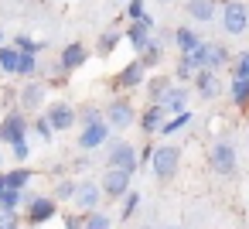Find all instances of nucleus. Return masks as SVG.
Wrapping results in <instances>:
<instances>
[{
	"label": "nucleus",
	"mask_w": 249,
	"mask_h": 229,
	"mask_svg": "<svg viewBox=\"0 0 249 229\" xmlns=\"http://www.w3.org/2000/svg\"><path fill=\"white\" fill-rule=\"evenodd\" d=\"M106 164H109V168H120V171L137 174V147H133V144H126V140H116V144L109 147V154H106Z\"/></svg>",
	"instance_id": "nucleus-8"
},
{
	"label": "nucleus",
	"mask_w": 249,
	"mask_h": 229,
	"mask_svg": "<svg viewBox=\"0 0 249 229\" xmlns=\"http://www.w3.org/2000/svg\"><path fill=\"white\" fill-rule=\"evenodd\" d=\"M4 41H7V31H4V28H0V45H4Z\"/></svg>",
	"instance_id": "nucleus-44"
},
{
	"label": "nucleus",
	"mask_w": 249,
	"mask_h": 229,
	"mask_svg": "<svg viewBox=\"0 0 249 229\" xmlns=\"http://www.w3.org/2000/svg\"><path fill=\"white\" fill-rule=\"evenodd\" d=\"M99 188H103V195H109V198H123V195L133 188V174H130V171H120V168H109V171L103 174Z\"/></svg>",
	"instance_id": "nucleus-9"
},
{
	"label": "nucleus",
	"mask_w": 249,
	"mask_h": 229,
	"mask_svg": "<svg viewBox=\"0 0 249 229\" xmlns=\"http://www.w3.org/2000/svg\"><path fill=\"white\" fill-rule=\"evenodd\" d=\"M28 120H24V113H7L4 120H0V144H18V140H24L28 137Z\"/></svg>",
	"instance_id": "nucleus-12"
},
{
	"label": "nucleus",
	"mask_w": 249,
	"mask_h": 229,
	"mask_svg": "<svg viewBox=\"0 0 249 229\" xmlns=\"http://www.w3.org/2000/svg\"><path fill=\"white\" fill-rule=\"evenodd\" d=\"M31 178H35V171H31V168H24V164H18V168H11V171L4 174V185H7V188H14V191H24Z\"/></svg>",
	"instance_id": "nucleus-23"
},
{
	"label": "nucleus",
	"mask_w": 249,
	"mask_h": 229,
	"mask_svg": "<svg viewBox=\"0 0 249 229\" xmlns=\"http://www.w3.org/2000/svg\"><path fill=\"white\" fill-rule=\"evenodd\" d=\"M208 164H212V171H215V174L229 178V174L235 171V164H239V157H235V147H232L229 140H218V144H212V151H208Z\"/></svg>",
	"instance_id": "nucleus-5"
},
{
	"label": "nucleus",
	"mask_w": 249,
	"mask_h": 229,
	"mask_svg": "<svg viewBox=\"0 0 249 229\" xmlns=\"http://www.w3.org/2000/svg\"><path fill=\"white\" fill-rule=\"evenodd\" d=\"M35 72H38V55H24V52H21V58H18V76L35 79Z\"/></svg>",
	"instance_id": "nucleus-33"
},
{
	"label": "nucleus",
	"mask_w": 249,
	"mask_h": 229,
	"mask_svg": "<svg viewBox=\"0 0 249 229\" xmlns=\"http://www.w3.org/2000/svg\"><path fill=\"white\" fill-rule=\"evenodd\" d=\"M75 185H79V181H58V188H55V202H72Z\"/></svg>",
	"instance_id": "nucleus-38"
},
{
	"label": "nucleus",
	"mask_w": 249,
	"mask_h": 229,
	"mask_svg": "<svg viewBox=\"0 0 249 229\" xmlns=\"http://www.w3.org/2000/svg\"><path fill=\"white\" fill-rule=\"evenodd\" d=\"M160 55H164V48H160V45L154 41V45H150V48H147V52L140 55V62H143V69H154V65L160 62Z\"/></svg>",
	"instance_id": "nucleus-36"
},
{
	"label": "nucleus",
	"mask_w": 249,
	"mask_h": 229,
	"mask_svg": "<svg viewBox=\"0 0 249 229\" xmlns=\"http://www.w3.org/2000/svg\"><path fill=\"white\" fill-rule=\"evenodd\" d=\"M140 202H143V195H140V191H133V188H130V191H126V195H123V212H120V215H123V219H130V215H133V212H137V209H140Z\"/></svg>",
	"instance_id": "nucleus-35"
},
{
	"label": "nucleus",
	"mask_w": 249,
	"mask_h": 229,
	"mask_svg": "<svg viewBox=\"0 0 249 229\" xmlns=\"http://www.w3.org/2000/svg\"><path fill=\"white\" fill-rule=\"evenodd\" d=\"M143 14H147L143 0H126V18H130V21H140Z\"/></svg>",
	"instance_id": "nucleus-42"
},
{
	"label": "nucleus",
	"mask_w": 249,
	"mask_h": 229,
	"mask_svg": "<svg viewBox=\"0 0 249 229\" xmlns=\"http://www.w3.org/2000/svg\"><path fill=\"white\" fill-rule=\"evenodd\" d=\"M198 72H201V69L191 62V55H181V58L174 62V79H178V82H191Z\"/></svg>",
	"instance_id": "nucleus-27"
},
{
	"label": "nucleus",
	"mask_w": 249,
	"mask_h": 229,
	"mask_svg": "<svg viewBox=\"0 0 249 229\" xmlns=\"http://www.w3.org/2000/svg\"><path fill=\"white\" fill-rule=\"evenodd\" d=\"M229 62H232V52H229L225 45H218V41H205V69L218 72V69H225Z\"/></svg>",
	"instance_id": "nucleus-19"
},
{
	"label": "nucleus",
	"mask_w": 249,
	"mask_h": 229,
	"mask_svg": "<svg viewBox=\"0 0 249 229\" xmlns=\"http://www.w3.org/2000/svg\"><path fill=\"white\" fill-rule=\"evenodd\" d=\"M150 157H154V144H143V147L137 151V168H147Z\"/></svg>",
	"instance_id": "nucleus-43"
},
{
	"label": "nucleus",
	"mask_w": 249,
	"mask_h": 229,
	"mask_svg": "<svg viewBox=\"0 0 249 229\" xmlns=\"http://www.w3.org/2000/svg\"><path fill=\"white\" fill-rule=\"evenodd\" d=\"M164 120H167V110H164V106H157V103H150L143 113H137V127H140L147 137H154V134L164 127Z\"/></svg>",
	"instance_id": "nucleus-18"
},
{
	"label": "nucleus",
	"mask_w": 249,
	"mask_h": 229,
	"mask_svg": "<svg viewBox=\"0 0 249 229\" xmlns=\"http://www.w3.org/2000/svg\"><path fill=\"white\" fill-rule=\"evenodd\" d=\"M82 229H113V219L106 215V212H86V222H82Z\"/></svg>",
	"instance_id": "nucleus-31"
},
{
	"label": "nucleus",
	"mask_w": 249,
	"mask_h": 229,
	"mask_svg": "<svg viewBox=\"0 0 249 229\" xmlns=\"http://www.w3.org/2000/svg\"><path fill=\"white\" fill-rule=\"evenodd\" d=\"M218 21H222V31L225 35H246L249 28V7L242 4V0H222L218 4Z\"/></svg>",
	"instance_id": "nucleus-1"
},
{
	"label": "nucleus",
	"mask_w": 249,
	"mask_h": 229,
	"mask_svg": "<svg viewBox=\"0 0 249 229\" xmlns=\"http://www.w3.org/2000/svg\"><path fill=\"white\" fill-rule=\"evenodd\" d=\"M191 120H195V113H191V110H184V113H174V116H167V120H164V127H160L157 134H160V137H174V134H178V130H184Z\"/></svg>",
	"instance_id": "nucleus-25"
},
{
	"label": "nucleus",
	"mask_w": 249,
	"mask_h": 229,
	"mask_svg": "<svg viewBox=\"0 0 249 229\" xmlns=\"http://www.w3.org/2000/svg\"><path fill=\"white\" fill-rule=\"evenodd\" d=\"M167 89H171V76H150V79L143 82V93L150 96V103H160Z\"/></svg>",
	"instance_id": "nucleus-24"
},
{
	"label": "nucleus",
	"mask_w": 249,
	"mask_h": 229,
	"mask_svg": "<svg viewBox=\"0 0 249 229\" xmlns=\"http://www.w3.org/2000/svg\"><path fill=\"white\" fill-rule=\"evenodd\" d=\"M191 86H195V93H198L201 99H218V96L225 93V86H222L218 72H212V69H201V72L191 79Z\"/></svg>",
	"instance_id": "nucleus-13"
},
{
	"label": "nucleus",
	"mask_w": 249,
	"mask_h": 229,
	"mask_svg": "<svg viewBox=\"0 0 249 229\" xmlns=\"http://www.w3.org/2000/svg\"><path fill=\"white\" fill-rule=\"evenodd\" d=\"M157 106H164V110H167V116H174V113H184V110H188V89H184V86H171Z\"/></svg>",
	"instance_id": "nucleus-20"
},
{
	"label": "nucleus",
	"mask_w": 249,
	"mask_h": 229,
	"mask_svg": "<svg viewBox=\"0 0 249 229\" xmlns=\"http://www.w3.org/2000/svg\"><path fill=\"white\" fill-rule=\"evenodd\" d=\"M160 229H181V226H160Z\"/></svg>",
	"instance_id": "nucleus-46"
},
{
	"label": "nucleus",
	"mask_w": 249,
	"mask_h": 229,
	"mask_svg": "<svg viewBox=\"0 0 249 229\" xmlns=\"http://www.w3.org/2000/svg\"><path fill=\"white\" fill-rule=\"evenodd\" d=\"M18 58H21V52L14 45H0V72L4 76H18Z\"/></svg>",
	"instance_id": "nucleus-26"
},
{
	"label": "nucleus",
	"mask_w": 249,
	"mask_h": 229,
	"mask_svg": "<svg viewBox=\"0 0 249 229\" xmlns=\"http://www.w3.org/2000/svg\"><path fill=\"white\" fill-rule=\"evenodd\" d=\"M120 41H123V31H120V28L103 31V35L96 38V55H99V58H109V55L120 48Z\"/></svg>",
	"instance_id": "nucleus-22"
},
{
	"label": "nucleus",
	"mask_w": 249,
	"mask_h": 229,
	"mask_svg": "<svg viewBox=\"0 0 249 229\" xmlns=\"http://www.w3.org/2000/svg\"><path fill=\"white\" fill-rule=\"evenodd\" d=\"M31 127H35V137H38V140H45V144L55 137V130L48 127V120H45V116H35V123H31Z\"/></svg>",
	"instance_id": "nucleus-37"
},
{
	"label": "nucleus",
	"mask_w": 249,
	"mask_h": 229,
	"mask_svg": "<svg viewBox=\"0 0 249 229\" xmlns=\"http://www.w3.org/2000/svg\"><path fill=\"white\" fill-rule=\"evenodd\" d=\"M14 48L24 52V55H41V52H45V41H35L31 35H18V38H14Z\"/></svg>",
	"instance_id": "nucleus-28"
},
{
	"label": "nucleus",
	"mask_w": 249,
	"mask_h": 229,
	"mask_svg": "<svg viewBox=\"0 0 249 229\" xmlns=\"http://www.w3.org/2000/svg\"><path fill=\"white\" fill-rule=\"evenodd\" d=\"M28 202V222L31 226H41V222H52L58 215V202L48 198V195H35V198H24Z\"/></svg>",
	"instance_id": "nucleus-10"
},
{
	"label": "nucleus",
	"mask_w": 249,
	"mask_h": 229,
	"mask_svg": "<svg viewBox=\"0 0 249 229\" xmlns=\"http://www.w3.org/2000/svg\"><path fill=\"white\" fill-rule=\"evenodd\" d=\"M0 229H21V215H18V212H4V209H0Z\"/></svg>",
	"instance_id": "nucleus-41"
},
{
	"label": "nucleus",
	"mask_w": 249,
	"mask_h": 229,
	"mask_svg": "<svg viewBox=\"0 0 249 229\" xmlns=\"http://www.w3.org/2000/svg\"><path fill=\"white\" fill-rule=\"evenodd\" d=\"M103 120H106L113 130H126V127L137 123V110H133V103H130L126 96H120V99H113V103L103 110Z\"/></svg>",
	"instance_id": "nucleus-4"
},
{
	"label": "nucleus",
	"mask_w": 249,
	"mask_h": 229,
	"mask_svg": "<svg viewBox=\"0 0 249 229\" xmlns=\"http://www.w3.org/2000/svg\"><path fill=\"white\" fill-rule=\"evenodd\" d=\"M229 69H232V79H246V82H249V48H246L239 58H232Z\"/></svg>",
	"instance_id": "nucleus-34"
},
{
	"label": "nucleus",
	"mask_w": 249,
	"mask_h": 229,
	"mask_svg": "<svg viewBox=\"0 0 249 229\" xmlns=\"http://www.w3.org/2000/svg\"><path fill=\"white\" fill-rule=\"evenodd\" d=\"M123 38H126V45H130L137 55H143V52L154 45V18L143 14L140 21H130L126 31H123Z\"/></svg>",
	"instance_id": "nucleus-2"
},
{
	"label": "nucleus",
	"mask_w": 249,
	"mask_h": 229,
	"mask_svg": "<svg viewBox=\"0 0 249 229\" xmlns=\"http://www.w3.org/2000/svg\"><path fill=\"white\" fill-rule=\"evenodd\" d=\"M109 140V123L103 120V123H89V127H82V134H79V147L82 151H96V147H103Z\"/></svg>",
	"instance_id": "nucleus-16"
},
{
	"label": "nucleus",
	"mask_w": 249,
	"mask_h": 229,
	"mask_svg": "<svg viewBox=\"0 0 249 229\" xmlns=\"http://www.w3.org/2000/svg\"><path fill=\"white\" fill-rule=\"evenodd\" d=\"M4 188H7V185H4V171H0V191H4Z\"/></svg>",
	"instance_id": "nucleus-45"
},
{
	"label": "nucleus",
	"mask_w": 249,
	"mask_h": 229,
	"mask_svg": "<svg viewBox=\"0 0 249 229\" xmlns=\"http://www.w3.org/2000/svg\"><path fill=\"white\" fill-rule=\"evenodd\" d=\"M99 202H103V188H99V181L89 178V181H79V185H75V195H72L75 212H96Z\"/></svg>",
	"instance_id": "nucleus-6"
},
{
	"label": "nucleus",
	"mask_w": 249,
	"mask_h": 229,
	"mask_svg": "<svg viewBox=\"0 0 249 229\" xmlns=\"http://www.w3.org/2000/svg\"><path fill=\"white\" fill-rule=\"evenodd\" d=\"M11 154H14V157L24 164V161L31 157V144H28V137H24V140H18V144H11Z\"/></svg>",
	"instance_id": "nucleus-39"
},
{
	"label": "nucleus",
	"mask_w": 249,
	"mask_h": 229,
	"mask_svg": "<svg viewBox=\"0 0 249 229\" xmlns=\"http://www.w3.org/2000/svg\"><path fill=\"white\" fill-rule=\"evenodd\" d=\"M229 96H232V103H235V106H249V82H246V79H232Z\"/></svg>",
	"instance_id": "nucleus-29"
},
{
	"label": "nucleus",
	"mask_w": 249,
	"mask_h": 229,
	"mask_svg": "<svg viewBox=\"0 0 249 229\" xmlns=\"http://www.w3.org/2000/svg\"><path fill=\"white\" fill-rule=\"evenodd\" d=\"M178 164H181V147L178 144H164V147H154V157H150V168L160 181L174 178L178 174Z\"/></svg>",
	"instance_id": "nucleus-3"
},
{
	"label": "nucleus",
	"mask_w": 249,
	"mask_h": 229,
	"mask_svg": "<svg viewBox=\"0 0 249 229\" xmlns=\"http://www.w3.org/2000/svg\"><path fill=\"white\" fill-rule=\"evenodd\" d=\"M147 82V69H143V62L140 58H133L130 65H123L120 72H116V79H113V89H123V93H130V89H140Z\"/></svg>",
	"instance_id": "nucleus-7"
},
{
	"label": "nucleus",
	"mask_w": 249,
	"mask_h": 229,
	"mask_svg": "<svg viewBox=\"0 0 249 229\" xmlns=\"http://www.w3.org/2000/svg\"><path fill=\"white\" fill-rule=\"evenodd\" d=\"M89 62V48L82 45V41H69L65 48H62V55H58V69L62 72H75V69H82Z\"/></svg>",
	"instance_id": "nucleus-14"
},
{
	"label": "nucleus",
	"mask_w": 249,
	"mask_h": 229,
	"mask_svg": "<svg viewBox=\"0 0 249 229\" xmlns=\"http://www.w3.org/2000/svg\"><path fill=\"white\" fill-rule=\"evenodd\" d=\"M116 4H126V0H116Z\"/></svg>",
	"instance_id": "nucleus-49"
},
{
	"label": "nucleus",
	"mask_w": 249,
	"mask_h": 229,
	"mask_svg": "<svg viewBox=\"0 0 249 229\" xmlns=\"http://www.w3.org/2000/svg\"><path fill=\"white\" fill-rule=\"evenodd\" d=\"M45 93H48V89H45L41 82H35V79H31L24 89H18L21 113H35V110H41V106H45Z\"/></svg>",
	"instance_id": "nucleus-15"
},
{
	"label": "nucleus",
	"mask_w": 249,
	"mask_h": 229,
	"mask_svg": "<svg viewBox=\"0 0 249 229\" xmlns=\"http://www.w3.org/2000/svg\"><path fill=\"white\" fill-rule=\"evenodd\" d=\"M21 202H24V191H14V188H4V191H0V209H4V212H18Z\"/></svg>",
	"instance_id": "nucleus-30"
},
{
	"label": "nucleus",
	"mask_w": 249,
	"mask_h": 229,
	"mask_svg": "<svg viewBox=\"0 0 249 229\" xmlns=\"http://www.w3.org/2000/svg\"><path fill=\"white\" fill-rule=\"evenodd\" d=\"M205 38H198V31L195 28H174V45H178V52L181 55H191V52H198V45H201Z\"/></svg>",
	"instance_id": "nucleus-21"
},
{
	"label": "nucleus",
	"mask_w": 249,
	"mask_h": 229,
	"mask_svg": "<svg viewBox=\"0 0 249 229\" xmlns=\"http://www.w3.org/2000/svg\"><path fill=\"white\" fill-rule=\"evenodd\" d=\"M0 164H4V151H0Z\"/></svg>",
	"instance_id": "nucleus-47"
},
{
	"label": "nucleus",
	"mask_w": 249,
	"mask_h": 229,
	"mask_svg": "<svg viewBox=\"0 0 249 229\" xmlns=\"http://www.w3.org/2000/svg\"><path fill=\"white\" fill-rule=\"evenodd\" d=\"M75 120L82 123V127H89V123H103V110L99 106H82V110H75Z\"/></svg>",
	"instance_id": "nucleus-32"
},
{
	"label": "nucleus",
	"mask_w": 249,
	"mask_h": 229,
	"mask_svg": "<svg viewBox=\"0 0 249 229\" xmlns=\"http://www.w3.org/2000/svg\"><path fill=\"white\" fill-rule=\"evenodd\" d=\"M160 4H171V0H160Z\"/></svg>",
	"instance_id": "nucleus-48"
},
{
	"label": "nucleus",
	"mask_w": 249,
	"mask_h": 229,
	"mask_svg": "<svg viewBox=\"0 0 249 229\" xmlns=\"http://www.w3.org/2000/svg\"><path fill=\"white\" fill-rule=\"evenodd\" d=\"M184 14L198 24H212L218 18V4L215 0H184Z\"/></svg>",
	"instance_id": "nucleus-17"
},
{
	"label": "nucleus",
	"mask_w": 249,
	"mask_h": 229,
	"mask_svg": "<svg viewBox=\"0 0 249 229\" xmlns=\"http://www.w3.org/2000/svg\"><path fill=\"white\" fill-rule=\"evenodd\" d=\"M82 222H86V212H65L62 215V226L65 229H82Z\"/></svg>",
	"instance_id": "nucleus-40"
},
{
	"label": "nucleus",
	"mask_w": 249,
	"mask_h": 229,
	"mask_svg": "<svg viewBox=\"0 0 249 229\" xmlns=\"http://www.w3.org/2000/svg\"><path fill=\"white\" fill-rule=\"evenodd\" d=\"M45 120H48V127L55 130V134H62V130H72L79 120H75V106H69V103H52L48 110H45Z\"/></svg>",
	"instance_id": "nucleus-11"
}]
</instances>
